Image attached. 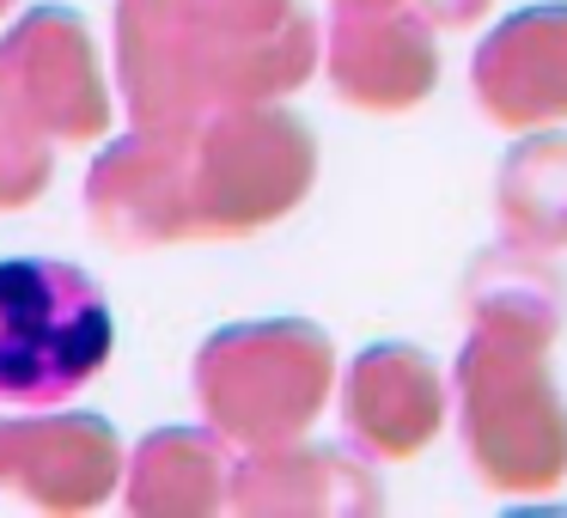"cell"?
<instances>
[{
    "instance_id": "13",
    "label": "cell",
    "mask_w": 567,
    "mask_h": 518,
    "mask_svg": "<svg viewBox=\"0 0 567 518\" xmlns=\"http://www.w3.org/2000/svg\"><path fill=\"white\" fill-rule=\"evenodd\" d=\"M233 445L214 427H159L123 457V506L141 518H196L226 506Z\"/></svg>"
},
{
    "instance_id": "17",
    "label": "cell",
    "mask_w": 567,
    "mask_h": 518,
    "mask_svg": "<svg viewBox=\"0 0 567 518\" xmlns=\"http://www.w3.org/2000/svg\"><path fill=\"white\" fill-rule=\"evenodd\" d=\"M336 7H396V0H336Z\"/></svg>"
},
{
    "instance_id": "7",
    "label": "cell",
    "mask_w": 567,
    "mask_h": 518,
    "mask_svg": "<svg viewBox=\"0 0 567 518\" xmlns=\"http://www.w3.org/2000/svg\"><path fill=\"white\" fill-rule=\"evenodd\" d=\"M318 62L336 99L372 116H403L440 86V31L409 7H336L318 31Z\"/></svg>"
},
{
    "instance_id": "11",
    "label": "cell",
    "mask_w": 567,
    "mask_h": 518,
    "mask_svg": "<svg viewBox=\"0 0 567 518\" xmlns=\"http://www.w3.org/2000/svg\"><path fill=\"white\" fill-rule=\"evenodd\" d=\"M233 512H269V518H367L384 506V488L372 476V457L354 445H318V439H275L250 445L226 476Z\"/></svg>"
},
{
    "instance_id": "15",
    "label": "cell",
    "mask_w": 567,
    "mask_h": 518,
    "mask_svg": "<svg viewBox=\"0 0 567 518\" xmlns=\"http://www.w3.org/2000/svg\"><path fill=\"white\" fill-rule=\"evenodd\" d=\"M494 220L501 238L525 250H567V135L530 128L494 172Z\"/></svg>"
},
{
    "instance_id": "4",
    "label": "cell",
    "mask_w": 567,
    "mask_h": 518,
    "mask_svg": "<svg viewBox=\"0 0 567 518\" xmlns=\"http://www.w3.org/2000/svg\"><path fill=\"white\" fill-rule=\"evenodd\" d=\"M318 184V135L281 99L226 104L189 128V232L245 238L287 220Z\"/></svg>"
},
{
    "instance_id": "10",
    "label": "cell",
    "mask_w": 567,
    "mask_h": 518,
    "mask_svg": "<svg viewBox=\"0 0 567 518\" xmlns=\"http://www.w3.org/2000/svg\"><path fill=\"white\" fill-rule=\"evenodd\" d=\"M0 488H13L38 512H99L123 488V439L111 421L86 408H62V415L31 408L7 427Z\"/></svg>"
},
{
    "instance_id": "1",
    "label": "cell",
    "mask_w": 567,
    "mask_h": 518,
    "mask_svg": "<svg viewBox=\"0 0 567 518\" xmlns=\"http://www.w3.org/2000/svg\"><path fill=\"white\" fill-rule=\"evenodd\" d=\"M311 68L299 0H116V99L141 128L189 135L208 111L299 92Z\"/></svg>"
},
{
    "instance_id": "2",
    "label": "cell",
    "mask_w": 567,
    "mask_h": 518,
    "mask_svg": "<svg viewBox=\"0 0 567 518\" xmlns=\"http://www.w3.org/2000/svg\"><path fill=\"white\" fill-rule=\"evenodd\" d=\"M452 403L470 469L494 494H549L567 476V403L549 372V342L470 323L452 366Z\"/></svg>"
},
{
    "instance_id": "3",
    "label": "cell",
    "mask_w": 567,
    "mask_h": 518,
    "mask_svg": "<svg viewBox=\"0 0 567 518\" xmlns=\"http://www.w3.org/2000/svg\"><path fill=\"white\" fill-rule=\"evenodd\" d=\"M336 391V348L306 318L226 323L196 354V403L233 452L299 439Z\"/></svg>"
},
{
    "instance_id": "5",
    "label": "cell",
    "mask_w": 567,
    "mask_h": 518,
    "mask_svg": "<svg viewBox=\"0 0 567 518\" xmlns=\"http://www.w3.org/2000/svg\"><path fill=\"white\" fill-rule=\"evenodd\" d=\"M116 348L99 281L74 262H0V403L55 408L86 391Z\"/></svg>"
},
{
    "instance_id": "14",
    "label": "cell",
    "mask_w": 567,
    "mask_h": 518,
    "mask_svg": "<svg viewBox=\"0 0 567 518\" xmlns=\"http://www.w3.org/2000/svg\"><path fill=\"white\" fill-rule=\"evenodd\" d=\"M464 305L470 323H494V330H518L555 348L567 318V281L543 250H525L501 238L464 269Z\"/></svg>"
},
{
    "instance_id": "19",
    "label": "cell",
    "mask_w": 567,
    "mask_h": 518,
    "mask_svg": "<svg viewBox=\"0 0 567 518\" xmlns=\"http://www.w3.org/2000/svg\"><path fill=\"white\" fill-rule=\"evenodd\" d=\"M7 19H13V0H0V25H7Z\"/></svg>"
},
{
    "instance_id": "9",
    "label": "cell",
    "mask_w": 567,
    "mask_h": 518,
    "mask_svg": "<svg viewBox=\"0 0 567 518\" xmlns=\"http://www.w3.org/2000/svg\"><path fill=\"white\" fill-rule=\"evenodd\" d=\"M452 379L415 342H372L342 372V427L348 445L372 464H409L445 433Z\"/></svg>"
},
{
    "instance_id": "18",
    "label": "cell",
    "mask_w": 567,
    "mask_h": 518,
    "mask_svg": "<svg viewBox=\"0 0 567 518\" xmlns=\"http://www.w3.org/2000/svg\"><path fill=\"white\" fill-rule=\"evenodd\" d=\"M0 476H7V421H0Z\"/></svg>"
},
{
    "instance_id": "16",
    "label": "cell",
    "mask_w": 567,
    "mask_h": 518,
    "mask_svg": "<svg viewBox=\"0 0 567 518\" xmlns=\"http://www.w3.org/2000/svg\"><path fill=\"white\" fill-rule=\"evenodd\" d=\"M50 172H55V141L25 111L13 80L0 74V208H31L50 189Z\"/></svg>"
},
{
    "instance_id": "8",
    "label": "cell",
    "mask_w": 567,
    "mask_h": 518,
    "mask_svg": "<svg viewBox=\"0 0 567 518\" xmlns=\"http://www.w3.org/2000/svg\"><path fill=\"white\" fill-rule=\"evenodd\" d=\"M86 214L99 238L123 250H165L189 232V135L172 128H128L92 159Z\"/></svg>"
},
{
    "instance_id": "12",
    "label": "cell",
    "mask_w": 567,
    "mask_h": 518,
    "mask_svg": "<svg viewBox=\"0 0 567 518\" xmlns=\"http://www.w3.org/2000/svg\"><path fill=\"white\" fill-rule=\"evenodd\" d=\"M470 86L482 116L513 135L567 123V0L501 19L476 43Z\"/></svg>"
},
{
    "instance_id": "6",
    "label": "cell",
    "mask_w": 567,
    "mask_h": 518,
    "mask_svg": "<svg viewBox=\"0 0 567 518\" xmlns=\"http://www.w3.org/2000/svg\"><path fill=\"white\" fill-rule=\"evenodd\" d=\"M0 74L55 147H86L111 128V80L86 19L68 7H31L0 31Z\"/></svg>"
}]
</instances>
